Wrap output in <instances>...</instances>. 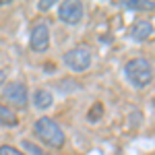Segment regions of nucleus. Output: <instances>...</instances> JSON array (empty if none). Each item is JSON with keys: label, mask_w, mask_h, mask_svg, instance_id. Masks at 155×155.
Listing matches in <instances>:
<instances>
[{"label": "nucleus", "mask_w": 155, "mask_h": 155, "mask_svg": "<svg viewBox=\"0 0 155 155\" xmlns=\"http://www.w3.org/2000/svg\"><path fill=\"white\" fill-rule=\"evenodd\" d=\"M124 74H126V79H128L134 87H139V89L147 87V85L153 81V68H151L149 60H145V58L128 60L126 66H124Z\"/></svg>", "instance_id": "1"}, {"label": "nucleus", "mask_w": 155, "mask_h": 155, "mask_svg": "<svg viewBox=\"0 0 155 155\" xmlns=\"http://www.w3.org/2000/svg\"><path fill=\"white\" fill-rule=\"evenodd\" d=\"M33 128H35V134L39 137V141L46 143L48 147H52V149H60L64 145V132H62V128L52 118H48V116L39 118Z\"/></svg>", "instance_id": "2"}, {"label": "nucleus", "mask_w": 155, "mask_h": 155, "mask_svg": "<svg viewBox=\"0 0 155 155\" xmlns=\"http://www.w3.org/2000/svg\"><path fill=\"white\" fill-rule=\"evenodd\" d=\"M64 64L66 68H71L72 72H83L91 66V52L87 46H77L71 48L64 54Z\"/></svg>", "instance_id": "3"}, {"label": "nucleus", "mask_w": 155, "mask_h": 155, "mask_svg": "<svg viewBox=\"0 0 155 155\" xmlns=\"http://www.w3.org/2000/svg\"><path fill=\"white\" fill-rule=\"evenodd\" d=\"M58 19L66 25L81 23V19H83V4L81 2H74V0L62 2L58 6Z\"/></svg>", "instance_id": "4"}, {"label": "nucleus", "mask_w": 155, "mask_h": 155, "mask_svg": "<svg viewBox=\"0 0 155 155\" xmlns=\"http://www.w3.org/2000/svg\"><path fill=\"white\" fill-rule=\"evenodd\" d=\"M29 46L33 52H46L50 48V29L46 23L33 25L31 35H29Z\"/></svg>", "instance_id": "5"}, {"label": "nucleus", "mask_w": 155, "mask_h": 155, "mask_svg": "<svg viewBox=\"0 0 155 155\" xmlns=\"http://www.w3.org/2000/svg\"><path fill=\"white\" fill-rule=\"evenodd\" d=\"M4 99L12 104L17 107H25L27 106V85L21 83V81H15V83H8L4 87Z\"/></svg>", "instance_id": "6"}, {"label": "nucleus", "mask_w": 155, "mask_h": 155, "mask_svg": "<svg viewBox=\"0 0 155 155\" xmlns=\"http://www.w3.org/2000/svg\"><path fill=\"white\" fill-rule=\"evenodd\" d=\"M128 35L134 39V41H145V39H149V37L153 35V25L149 23V21H134L130 27V31H128Z\"/></svg>", "instance_id": "7"}, {"label": "nucleus", "mask_w": 155, "mask_h": 155, "mask_svg": "<svg viewBox=\"0 0 155 155\" xmlns=\"http://www.w3.org/2000/svg\"><path fill=\"white\" fill-rule=\"evenodd\" d=\"M31 101H33V106L37 110H48L54 104V95L50 93L48 89H37V91H33V95H31Z\"/></svg>", "instance_id": "8"}, {"label": "nucleus", "mask_w": 155, "mask_h": 155, "mask_svg": "<svg viewBox=\"0 0 155 155\" xmlns=\"http://www.w3.org/2000/svg\"><path fill=\"white\" fill-rule=\"evenodd\" d=\"M0 124H4V126H17L19 124V118L15 116V112L2 104H0Z\"/></svg>", "instance_id": "9"}, {"label": "nucleus", "mask_w": 155, "mask_h": 155, "mask_svg": "<svg viewBox=\"0 0 155 155\" xmlns=\"http://www.w3.org/2000/svg\"><path fill=\"white\" fill-rule=\"evenodd\" d=\"M122 4L130 11H153L155 8V2H151V0H126Z\"/></svg>", "instance_id": "10"}, {"label": "nucleus", "mask_w": 155, "mask_h": 155, "mask_svg": "<svg viewBox=\"0 0 155 155\" xmlns=\"http://www.w3.org/2000/svg\"><path fill=\"white\" fill-rule=\"evenodd\" d=\"M101 116H104V106H101L99 101H95L93 106L89 107V112H87V120H89V122H97Z\"/></svg>", "instance_id": "11"}, {"label": "nucleus", "mask_w": 155, "mask_h": 155, "mask_svg": "<svg viewBox=\"0 0 155 155\" xmlns=\"http://www.w3.org/2000/svg\"><path fill=\"white\" fill-rule=\"evenodd\" d=\"M21 147H23L25 151H29L31 155H46L41 149H39V147H37V145L31 143V141H23V143H21Z\"/></svg>", "instance_id": "12"}, {"label": "nucleus", "mask_w": 155, "mask_h": 155, "mask_svg": "<svg viewBox=\"0 0 155 155\" xmlns=\"http://www.w3.org/2000/svg\"><path fill=\"white\" fill-rule=\"evenodd\" d=\"M0 155H25V153L23 151H17L11 145H2V147H0Z\"/></svg>", "instance_id": "13"}, {"label": "nucleus", "mask_w": 155, "mask_h": 155, "mask_svg": "<svg viewBox=\"0 0 155 155\" xmlns=\"http://www.w3.org/2000/svg\"><path fill=\"white\" fill-rule=\"evenodd\" d=\"M54 6V0H44V2H39L37 4V8L39 11H48V8H52Z\"/></svg>", "instance_id": "14"}, {"label": "nucleus", "mask_w": 155, "mask_h": 155, "mask_svg": "<svg viewBox=\"0 0 155 155\" xmlns=\"http://www.w3.org/2000/svg\"><path fill=\"white\" fill-rule=\"evenodd\" d=\"M4 81H6V72L0 71V85H4Z\"/></svg>", "instance_id": "15"}]
</instances>
